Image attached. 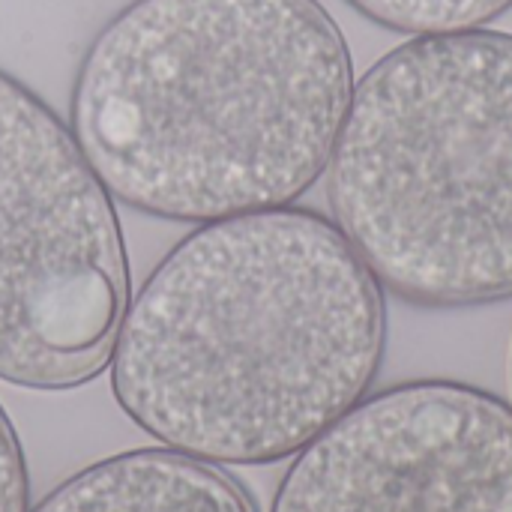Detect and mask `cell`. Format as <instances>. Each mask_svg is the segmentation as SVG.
<instances>
[{"label":"cell","instance_id":"3","mask_svg":"<svg viewBox=\"0 0 512 512\" xmlns=\"http://www.w3.org/2000/svg\"><path fill=\"white\" fill-rule=\"evenodd\" d=\"M327 198L399 300L512 297V33H429L384 54L354 84Z\"/></svg>","mask_w":512,"mask_h":512},{"label":"cell","instance_id":"2","mask_svg":"<svg viewBox=\"0 0 512 512\" xmlns=\"http://www.w3.org/2000/svg\"><path fill=\"white\" fill-rule=\"evenodd\" d=\"M351 93L318 0H132L78 63L69 129L111 198L207 225L309 192Z\"/></svg>","mask_w":512,"mask_h":512},{"label":"cell","instance_id":"6","mask_svg":"<svg viewBox=\"0 0 512 512\" xmlns=\"http://www.w3.org/2000/svg\"><path fill=\"white\" fill-rule=\"evenodd\" d=\"M30 512H258L219 465L168 447L93 462L63 480Z\"/></svg>","mask_w":512,"mask_h":512},{"label":"cell","instance_id":"1","mask_svg":"<svg viewBox=\"0 0 512 512\" xmlns=\"http://www.w3.org/2000/svg\"><path fill=\"white\" fill-rule=\"evenodd\" d=\"M384 339V291L336 222L258 210L156 264L123 315L111 393L168 450L273 465L366 399Z\"/></svg>","mask_w":512,"mask_h":512},{"label":"cell","instance_id":"5","mask_svg":"<svg viewBox=\"0 0 512 512\" xmlns=\"http://www.w3.org/2000/svg\"><path fill=\"white\" fill-rule=\"evenodd\" d=\"M270 512H512V408L453 381L363 399L297 453Z\"/></svg>","mask_w":512,"mask_h":512},{"label":"cell","instance_id":"4","mask_svg":"<svg viewBox=\"0 0 512 512\" xmlns=\"http://www.w3.org/2000/svg\"><path fill=\"white\" fill-rule=\"evenodd\" d=\"M129 288L111 192L60 114L0 69V381L63 393L99 378Z\"/></svg>","mask_w":512,"mask_h":512},{"label":"cell","instance_id":"8","mask_svg":"<svg viewBox=\"0 0 512 512\" xmlns=\"http://www.w3.org/2000/svg\"><path fill=\"white\" fill-rule=\"evenodd\" d=\"M0 512H30V477L18 432L0 405Z\"/></svg>","mask_w":512,"mask_h":512},{"label":"cell","instance_id":"7","mask_svg":"<svg viewBox=\"0 0 512 512\" xmlns=\"http://www.w3.org/2000/svg\"><path fill=\"white\" fill-rule=\"evenodd\" d=\"M357 12L399 33L429 36L489 24L504 15L512 0H348Z\"/></svg>","mask_w":512,"mask_h":512}]
</instances>
